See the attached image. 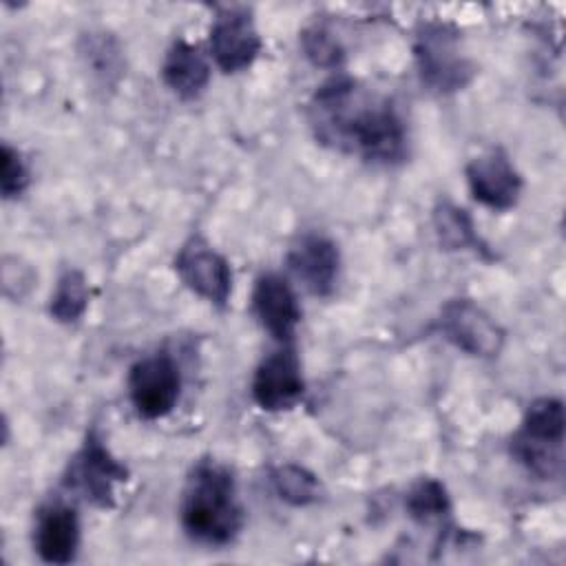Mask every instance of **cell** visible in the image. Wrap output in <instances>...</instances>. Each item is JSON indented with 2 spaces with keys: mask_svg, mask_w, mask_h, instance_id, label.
<instances>
[{
  "mask_svg": "<svg viewBox=\"0 0 566 566\" xmlns=\"http://www.w3.org/2000/svg\"><path fill=\"white\" fill-rule=\"evenodd\" d=\"M407 515L418 524L444 520L451 513V500L444 484L436 478H420L411 484L405 497Z\"/></svg>",
  "mask_w": 566,
  "mask_h": 566,
  "instance_id": "obj_20",
  "label": "cell"
},
{
  "mask_svg": "<svg viewBox=\"0 0 566 566\" xmlns=\"http://www.w3.org/2000/svg\"><path fill=\"white\" fill-rule=\"evenodd\" d=\"M464 175L473 199L489 210L504 212L520 201L524 181L502 148H491L473 157L467 164Z\"/></svg>",
  "mask_w": 566,
  "mask_h": 566,
  "instance_id": "obj_10",
  "label": "cell"
},
{
  "mask_svg": "<svg viewBox=\"0 0 566 566\" xmlns=\"http://www.w3.org/2000/svg\"><path fill=\"white\" fill-rule=\"evenodd\" d=\"M564 402L559 398L544 396L526 407L522 424L515 431V436L535 442L564 444Z\"/></svg>",
  "mask_w": 566,
  "mask_h": 566,
  "instance_id": "obj_16",
  "label": "cell"
},
{
  "mask_svg": "<svg viewBox=\"0 0 566 566\" xmlns=\"http://www.w3.org/2000/svg\"><path fill=\"white\" fill-rule=\"evenodd\" d=\"M29 186V168L18 148L11 144H2L0 150V192L2 199L20 197Z\"/></svg>",
  "mask_w": 566,
  "mask_h": 566,
  "instance_id": "obj_22",
  "label": "cell"
},
{
  "mask_svg": "<svg viewBox=\"0 0 566 566\" xmlns=\"http://www.w3.org/2000/svg\"><path fill=\"white\" fill-rule=\"evenodd\" d=\"M287 270L294 279L314 296H329L338 281L340 252L338 245L318 232H307L298 237L287 256Z\"/></svg>",
  "mask_w": 566,
  "mask_h": 566,
  "instance_id": "obj_11",
  "label": "cell"
},
{
  "mask_svg": "<svg viewBox=\"0 0 566 566\" xmlns=\"http://www.w3.org/2000/svg\"><path fill=\"white\" fill-rule=\"evenodd\" d=\"M301 49L305 57L321 69H336L345 60V49L338 38L321 24H312L301 33Z\"/></svg>",
  "mask_w": 566,
  "mask_h": 566,
  "instance_id": "obj_21",
  "label": "cell"
},
{
  "mask_svg": "<svg viewBox=\"0 0 566 566\" xmlns=\"http://www.w3.org/2000/svg\"><path fill=\"white\" fill-rule=\"evenodd\" d=\"M440 332L458 349L478 358H493L504 345V329L471 298H453L440 312Z\"/></svg>",
  "mask_w": 566,
  "mask_h": 566,
  "instance_id": "obj_6",
  "label": "cell"
},
{
  "mask_svg": "<svg viewBox=\"0 0 566 566\" xmlns=\"http://www.w3.org/2000/svg\"><path fill=\"white\" fill-rule=\"evenodd\" d=\"M511 455L539 480H557L564 473V444L535 442L513 436Z\"/></svg>",
  "mask_w": 566,
  "mask_h": 566,
  "instance_id": "obj_18",
  "label": "cell"
},
{
  "mask_svg": "<svg viewBox=\"0 0 566 566\" xmlns=\"http://www.w3.org/2000/svg\"><path fill=\"white\" fill-rule=\"evenodd\" d=\"M210 55L223 73H239L252 66L263 42L243 7H223L214 13L210 24Z\"/></svg>",
  "mask_w": 566,
  "mask_h": 566,
  "instance_id": "obj_7",
  "label": "cell"
},
{
  "mask_svg": "<svg viewBox=\"0 0 566 566\" xmlns=\"http://www.w3.org/2000/svg\"><path fill=\"white\" fill-rule=\"evenodd\" d=\"M175 272L181 283L217 307H226L232 294V270L223 254L203 239L192 237L175 256Z\"/></svg>",
  "mask_w": 566,
  "mask_h": 566,
  "instance_id": "obj_8",
  "label": "cell"
},
{
  "mask_svg": "<svg viewBox=\"0 0 566 566\" xmlns=\"http://www.w3.org/2000/svg\"><path fill=\"white\" fill-rule=\"evenodd\" d=\"M252 398L263 411H287L305 394L301 360L292 345H281L254 369Z\"/></svg>",
  "mask_w": 566,
  "mask_h": 566,
  "instance_id": "obj_9",
  "label": "cell"
},
{
  "mask_svg": "<svg viewBox=\"0 0 566 566\" xmlns=\"http://www.w3.org/2000/svg\"><path fill=\"white\" fill-rule=\"evenodd\" d=\"M179 522L184 533L203 546H228L237 539L245 513L226 464L212 458L192 464L181 491Z\"/></svg>",
  "mask_w": 566,
  "mask_h": 566,
  "instance_id": "obj_2",
  "label": "cell"
},
{
  "mask_svg": "<svg viewBox=\"0 0 566 566\" xmlns=\"http://www.w3.org/2000/svg\"><path fill=\"white\" fill-rule=\"evenodd\" d=\"M88 283L86 276L80 270H66L51 294L49 301V314L64 325H71L82 318V314L88 307Z\"/></svg>",
  "mask_w": 566,
  "mask_h": 566,
  "instance_id": "obj_19",
  "label": "cell"
},
{
  "mask_svg": "<svg viewBox=\"0 0 566 566\" xmlns=\"http://www.w3.org/2000/svg\"><path fill=\"white\" fill-rule=\"evenodd\" d=\"M252 314L276 343L292 345L301 323V305L287 279L276 272L261 274L252 287Z\"/></svg>",
  "mask_w": 566,
  "mask_h": 566,
  "instance_id": "obj_12",
  "label": "cell"
},
{
  "mask_svg": "<svg viewBox=\"0 0 566 566\" xmlns=\"http://www.w3.org/2000/svg\"><path fill=\"white\" fill-rule=\"evenodd\" d=\"M433 230L438 237V243L444 250H471V252H480L484 259H489V248L486 243L480 239L473 219L469 217V212L451 201H438V206L433 208Z\"/></svg>",
  "mask_w": 566,
  "mask_h": 566,
  "instance_id": "obj_15",
  "label": "cell"
},
{
  "mask_svg": "<svg viewBox=\"0 0 566 566\" xmlns=\"http://www.w3.org/2000/svg\"><path fill=\"white\" fill-rule=\"evenodd\" d=\"M413 57L422 84L438 95L462 91L475 75L473 62L462 53L458 29L447 22H422L418 27Z\"/></svg>",
  "mask_w": 566,
  "mask_h": 566,
  "instance_id": "obj_3",
  "label": "cell"
},
{
  "mask_svg": "<svg viewBox=\"0 0 566 566\" xmlns=\"http://www.w3.org/2000/svg\"><path fill=\"white\" fill-rule=\"evenodd\" d=\"M161 80L177 97L195 99L210 82V64L197 44L175 40L164 55Z\"/></svg>",
  "mask_w": 566,
  "mask_h": 566,
  "instance_id": "obj_14",
  "label": "cell"
},
{
  "mask_svg": "<svg viewBox=\"0 0 566 566\" xmlns=\"http://www.w3.org/2000/svg\"><path fill=\"white\" fill-rule=\"evenodd\" d=\"M33 546L42 562L71 564L80 551V517L64 502H49L38 511Z\"/></svg>",
  "mask_w": 566,
  "mask_h": 566,
  "instance_id": "obj_13",
  "label": "cell"
},
{
  "mask_svg": "<svg viewBox=\"0 0 566 566\" xmlns=\"http://www.w3.org/2000/svg\"><path fill=\"white\" fill-rule=\"evenodd\" d=\"M307 117L323 146L376 166H396L407 159V128L394 102L352 77L338 75L321 84Z\"/></svg>",
  "mask_w": 566,
  "mask_h": 566,
  "instance_id": "obj_1",
  "label": "cell"
},
{
  "mask_svg": "<svg viewBox=\"0 0 566 566\" xmlns=\"http://www.w3.org/2000/svg\"><path fill=\"white\" fill-rule=\"evenodd\" d=\"M181 394V374L166 352L139 358L128 371V398L137 416L159 420L168 416Z\"/></svg>",
  "mask_w": 566,
  "mask_h": 566,
  "instance_id": "obj_5",
  "label": "cell"
},
{
  "mask_svg": "<svg viewBox=\"0 0 566 566\" xmlns=\"http://www.w3.org/2000/svg\"><path fill=\"white\" fill-rule=\"evenodd\" d=\"M270 484L276 497L290 506H310L321 500L318 478L301 464H276L270 469Z\"/></svg>",
  "mask_w": 566,
  "mask_h": 566,
  "instance_id": "obj_17",
  "label": "cell"
},
{
  "mask_svg": "<svg viewBox=\"0 0 566 566\" xmlns=\"http://www.w3.org/2000/svg\"><path fill=\"white\" fill-rule=\"evenodd\" d=\"M128 480V469L111 453L104 438L91 429L69 460L62 475V486L75 493L91 506L113 509L115 506V484Z\"/></svg>",
  "mask_w": 566,
  "mask_h": 566,
  "instance_id": "obj_4",
  "label": "cell"
}]
</instances>
